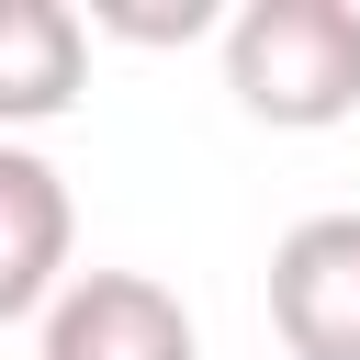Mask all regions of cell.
Segmentation results:
<instances>
[{
    "mask_svg": "<svg viewBox=\"0 0 360 360\" xmlns=\"http://www.w3.org/2000/svg\"><path fill=\"white\" fill-rule=\"evenodd\" d=\"M79 202H68V169L22 135H0V326L45 315L79 270Z\"/></svg>",
    "mask_w": 360,
    "mask_h": 360,
    "instance_id": "cell-4",
    "label": "cell"
},
{
    "mask_svg": "<svg viewBox=\"0 0 360 360\" xmlns=\"http://www.w3.org/2000/svg\"><path fill=\"white\" fill-rule=\"evenodd\" d=\"M45 360H202V326L158 270H79L45 304Z\"/></svg>",
    "mask_w": 360,
    "mask_h": 360,
    "instance_id": "cell-2",
    "label": "cell"
},
{
    "mask_svg": "<svg viewBox=\"0 0 360 360\" xmlns=\"http://www.w3.org/2000/svg\"><path fill=\"white\" fill-rule=\"evenodd\" d=\"M79 22H90V34H124V45H191V34L225 45V11H214V0H90Z\"/></svg>",
    "mask_w": 360,
    "mask_h": 360,
    "instance_id": "cell-6",
    "label": "cell"
},
{
    "mask_svg": "<svg viewBox=\"0 0 360 360\" xmlns=\"http://www.w3.org/2000/svg\"><path fill=\"white\" fill-rule=\"evenodd\" d=\"M225 90L270 135H326L360 112V11L349 0H236L225 11Z\"/></svg>",
    "mask_w": 360,
    "mask_h": 360,
    "instance_id": "cell-1",
    "label": "cell"
},
{
    "mask_svg": "<svg viewBox=\"0 0 360 360\" xmlns=\"http://www.w3.org/2000/svg\"><path fill=\"white\" fill-rule=\"evenodd\" d=\"M270 326L292 360H360V214H304L270 248Z\"/></svg>",
    "mask_w": 360,
    "mask_h": 360,
    "instance_id": "cell-3",
    "label": "cell"
},
{
    "mask_svg": "<svg viewBox=\"0 0 360 360\" xmlns=\"http://www.w3.org/2000/svg\"><path fill=\"white\" fill-rule=\"evenodd\" d=\"M79 90H90V22L68 0H0V135L79 112Z\"/></svg>",
    "mask_w": 360,
    "mask_h": 360,
    "instance_id": "cell-5",
    "label": "cell"
}]
</instances>
